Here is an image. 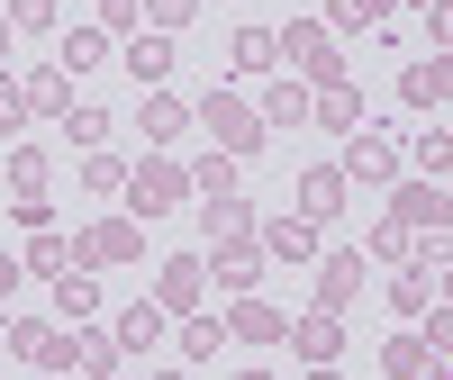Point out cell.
I'll use <instances>...</instances> for the list:
<instances>
[{
    "instance_id": "e0dca14e",
    "label": "cell",
    "mask_w": 453,
    "mask_h": 380,
    "mask_svg": "<svg viewBox=\"0 0 453 380\" xmlns=\"http://www.w3.org/2000/svg\"><path fill=\"white\" fill-rule=\"evenodd\" d=\"M309 82H273V91H263V127H299V118H309Z\"/></svg>"
},
{
    "instance_id": "f35d334b",
    "label": "cell",
    "mask_w": 453,
    "mask_h": 380,
    "mask_svg": "<svg viewBox=\"0 0 453 380\" xmlns=\"http://www.w3.org/2000/svg\"><path fill=\"white\" fill-rule=\"evenodd\" d=\"M435 36H444V46H453V0H444V10H435Z\"/></svg>"
},
{
    "instance_id": "ba28073f",
    "label": "cell",
    "mask_w": 453,
    "mask_h": 380,
    "mask_svg": "<svg viewBox=\"0 0 453 380\" xmlns=\"http://www.w3.org/2000/svg\"><path fill=\"white\" fill-rule=\"evenodd\" d=\"M335 209H345V172H335V163H318V172H299V217H335Z\"/></svg>"
},
{
    "instance_id": "3957f363",
    "label": "cell",
    "mask_w": 453,
    "mask_h": 380,
    "mask_svg": "<svg viewBox=\"0 0 453 380\" xmlns=\"http://www.w3.org/2000/svg\"><path fill=\"white\" fill-rule=\"evenodd\" d=\"M281 46L299 55V72H309V82L326 91V82H345V55H335V27H318V19H290V36Z\"/></svg>"
},
{
    "instance_id": "d6986e66",
    "label": "cell",
    "mask_w": 453,
    "mask_h": 380,
    "mask_svg": "<svg viewBox=\"0 0 453 380\" xmlns=\"http://www.w3.org/2000/svg\"><path fill=\"white\" fill-rule=\"evenodd\" d=\"M273 55H281L273 27H236V46H226V64H236V72H273Z\"/></svg>"
},
{
    "instance_id": "52a82bcc",
    "label": "cell",
    "mask_w": 453,
    "mask_h": 380,
    "mask_svg": "<svg viewBox=\"0 0 453 380\" xmlns=\"http://www.w3.org/2000/svg\"><path fill=\"white\" fill-rule=\"evenodd\" d=\"M309 254H318L309 217H273V226H263V262H309Z\"/></svg>"
},
{
    "instance_id": "d6a6232c",
    "label": "cell",
    "mask_w": 453,
    "mask_h": 380,
    "mask_svg": "<svg viewBox=\"0 0 453 380\" xmlns=\"http://www.w3.org/2000/svg\"><path fill=\"white\" fill-rule=\"evenodd\" d=\"M64 127L82 136V145H100V136H109V109H64Z\"/></svg>"
},
{
    "instance_id": "5b68a950",
    "label": "cell",
    "mask_w": 453,
    "mask_h": 380,
    "mask_svg": "<svg viewBox=\"0 0 453 380\" xmlns=\"http://www.w3.org/2000/svg\"><path fill=\"white\" fill-rule=\"evenodd\" d=\"M335 172L381 190V181H399V145H390V136H363V127H354V145H345V163H335Z\"/></svg>"
},
{
    "instance_id": "f6af8a7d",
    "label": "cell",
    "mask_w": 453,
    "mask_h": 380,
    "mask_svg": "<svg viewBox=\"0 0 453 380\" xmlns=\"http://www.w3.org/2000/svg\"><path fill=\"white\" fill-rule=\"evenodd\" d=\"M418 10H435V0H418Z\"/></svg>"
},
{
    "instance_id": "74e56055",
    "label": "cell",
    "mask_w": 453,
    "mask_h": 380,
    "mask_svg": "<svg viewBox=\"0 0 453 380\" xmlns=\"http://www.w3.org/2000/svg\"><path fill=\"white\" fill-rule=\"evenodd\" d=\"M136 10H145V0H100V19H109V27H136Z\"/></svg>"
},
{
    "instance_id": "9a60e30c",
    "label": "cell",
    "mask_w": 453,
    "mask_h": 380,
    "mask_svg": "<svg viewBox=\"0 0 453 380\" xmlns=\"http://www.w3.org/2000/svg\"><path fill=\"white\" fill-rule=\"evenodd\" d=\"M309 118H318V127H335V136H354V127H363V100H354L345 82H326V91L309 100Z\"/></svg>"
},
{
    "instance_id": "836d02e7",
    "label": "cell",
    "mask_w": 453,
    "mask_h": 380,
    "mask_svg": "<svg viewBox=\"0 0 453 380\" xmlns=\"http://www.w3.org/2000/svg\"><path fill=\"white\" fill-rule=\"evenodd\" d=\"M82 181H91V190H127V172H119V155H91V163H82Z\"/></svg>"
},
{
    "instance_id": "ffe728a7",
    "label": "cell",
    "mask_w": 453,
    "mask_h": 380,
    "mask_svg": "<svg viewBox=\"0 0 453 380\" xmlns=\"http://www.w3.org/2000/svg\"><path fill=\"white\" fill-rule=\"evenodd\" d=\"M399 217H408V226H453V200L426 190V181H408V190H399Z\"/></svg>"
},
{
    "instance_id": "bcb514c9",
    "label": "cell",
    "mask_w": 453,
    "mask_h": 380,
    "mask_svg": "<svg viewBox=\"0 0 453 380\" xmlns=\"http://www.w3.org/2000/svg\"><path fill=\"white\" fill-rule=\"evenodd\" d=\"M46 380H55V371H46Z\"/></svg>"
},
{
    "instance_id": "60d3db41",
    "label": "cell",
    "mask_w": 453,
    "mask_h": 380,
    "mask_svg": "<svg viewBox=\"0 0 453 380\" xmlns=\"http://www.w3.org/2000/svg\"><path fill=\"white\" fill-rule=\"evenodd\" d=\"M0 55H10V19H0Z\"/></svg>"
},
{
    "instance_id": "d590c367",
    "label": "cell",
    "mask_w": 453,
    "mask_h": 380,
    "mask_svg": "<svg viewBox=\"0 0 453 380\" xmlns=\"http://www.w3.org/2000/svg\"><path fill=\"white\" fill-rule=\"evenodd\" d=\"M10 127H27V100H19V82H0V136Z\"/></svg>"
},
{
    "instance_id": "6da1fadb",
    "label": "cell",
    "mask_w": 453,
    "mask_h": 380,
    "mask_svg": "<svg viewBox=\"0 0 453 380\" xmlns=\"http://www.w3.org/2000/svg\"><path fill=\"white\" fill-rule=\"evenodd\" d=\"M191 118H200V127L226 145V155H254V145H263V109H254V100H236V91H209Z\"/></svg>"
},
{
    "instance_id": "b9f144b4",
    "label": "cell",
    "mask_w": 453,
    "mask_h": 380,
    "mask_svg": "<svg viewBox=\"0 0 453 380\" xmlns=\"http://www.w3.org/2000/svg\"><path fill=\"white\" fill-rule=\"evenodd\" d=\"M309 380H335V371H326V362H318V371H309Z\"/></svg>"
},
{
    "instance_id": "ee69618b",
    "label": "cell",
    "mask_w": 453,
    "mask_h": 380,
    "mask_svg": "<svg viewBox=\"0 0 453 380\" xmlns=\"http://www.w3.org/2000/svg\"><path fill=\"white\" fill-rule=\"evenodd\" d=\"M245 380H273V371H245Z\"/></svg>"
},
{
    "instance_id": "4fadbf2b",
    "label": "cell",
    "mask_w": 453,
    "mask_h": 380,
    "mask_svg": "<svg viewBox=\"0 0 453 380\" xmlns=\"http://www.w3.org/2000/svg\"><path fill=\"white\" fill-rule=\"evenodd\" d=\"M453 362H435V345H426V335H399V345H390V380H444Z\"/></svg>"
},
{
    "instance_id": "603a6c76",
    "label": "cell",
    "mask_w": 453,
    "mask_h": 380,
    "mask_svg": "<svg viewBox=\"0 0 453 380\" xmlns=\"http://www.w3.org/2000/svg\"><path fill=\"white\" fill-rule=\"evenodd\" d=\"M55 55H64V72H91V64L109 55V36H100V27H73V36H64Z\"/></svg>"
},
{
    "instance_id": "44dd1931",
    "label": "cell",
    "mask_w": 453,
    "mask_h": 380,
    "mask_svg": "<svg viewBox=\"0 0 453 380\" xmlns=\"http://www.w3.org/2000/svg\"><path fill=\"white\" fill-rule=\"evenodd\" d=\"M55 308H64L73 326H82V317L100 308V290H91V272H55Z\"/></svg>"
},
{
    "instance_id": "ab89813d",
    "label": "cell",
    "mask_w": 453,
    "mask_h": 380,
    "mask_svg": "<svg viewBox=\"0 0 453 380\" xmlns=\"http://www.w3.org/2000/svg\"><path fill=\"white\" fill-rule=\"evenodd\" d=\"M10 290H19V262H0V299H10Z\"/></svg>"
},
{
    "instance_id": "4dcf8cb0",
    "label": "cell",
    "mask_w": 453,
    "mask_h": 380,
    "mask_svg": "<svg viewBox=\"0 0 453 380\" xmlns=\"http://www.w3.org/2000/svg\"><path fill=\"white\" fill-rule=\"evenodd\" d=\"M426 290H435L426 272H399V281H390V308H408V317H418V308H426Z\"/></svg>"
},
{
    "instance_id": "7bdbcfd3",
    "label": "cell",
    "mask_w": 453,
    "mask_h": 380,
    "mask_svg": "<svg viewBox=\"0 0 453 380\" xmlns=\"http://www.w3.org/2000/svg\"><path fill=\"white\" fill-rule=\"evenodd\" d=\"M0 345H10V317H0Z\"/></svg>"
},
{
    "instance_id": "277c9868",
    "label": "cell",
    "mask_w": 453,
    "mask_h": 380,
    "mask_svg": "<svg viewBox=\"0 0 453 380\" xmlns=\"http://www.w3.org/2000/svg\"><path fill=\"white\" fill-rule=\"evenodd\" d=\"M145 254V226L136 217H100L91 236H73V262H136Z\"/></svg>"
},
{
    "instance_id": "1f68e13d",
    "label": "cell",
    "mask_w": 453,
    "mask_h": 380,
    "mask_svg": "<svg viewBox=\"0 0 453 380\" xmlns=\"http://www.w3.org/2000/svg\"><path fill=\"white\" fill-rule=\"evenodd\" d=\"M418 163H426V172H453V136H444V127L418 136Z\"/></svg>"
},
{
    "instance_id": "f546056e",
    "label": "cell",
    "mask_w": 453,
    "mask_h": 380,
    "mask_svg": "<svg viewBox=\"0 0 453 380\" xmlns=\"http://www.w3.org/2000/svg\"><path fill=\"white\" fill-rule=\"evenodd\" d=\"M218 335H226L218 317H191V326H181V353H191V362H209V353H218Z\"/></svg>"
},
{
    "instance_id": "7c38bea8",
    "label": "cell",
    "mask_w": 453,
    "mask_h": 380,
    "mask_svg": "<svg viewBox=\"0 0 453 380\" xmlns=\"http://www.w3.org/2000/svg\"><path fill=\"white\" fill-rule=\"evenodd\" d=\"M218 281H226V290L245 299V290L263 281V245H245V236H226V245H218Z\"/></svg>"
},
{
    "instance_id": "8fae6325",
    "label": "cell",
    "mask_w": 453,
    "mask_h": 380,
    "mask_svg": "<svg viewBox=\"0 0 453 380\" xmlns=\"http://www.w3.org/2000/svg\"><path fill=\"white\" fill-rule=\"evenodd\" d=\"M226 335H236V345H281L290 317H281V308H263V299H245V308L226 317Z\"/></svg>"
},
{
    "instance_id": "30bf717a",
    "label": "cell",
    "mask_w": 453,
    "mask_h": 380,
    "mask_svg": "<svg viewBox=\"0 0 453 380\" xmlns=\"http://www.w3.org/2000/svg\"><path fill=\"white\" fill-rule=\"evenodd\" d=\"M281 345H299L309 362H335V353H345V335H335V308H318V317H299V326L281 335Z\"/></svg>"
},
{
    "instance_id": "cb8c5ba5",
    "label": "cell",
    "mask_w": 453,
    "mask_h": 380,
    "mask_svg": "<svg viewBox=\"0 0 453 380\" xmlns=\"http://www.w3.org/2000/svg\"><path fill=\"white\" fill-rule=\"evenodd\" d=\"M354 281H363V272H354V254H345V262H326V272H318V308H345Z\"/></svg>"
},
{
    "instance_id": "e575fe53",
    "label": "cell",
    "mask_w": 453,
    "mask_h": 380,
    "mask_svg": "<svg viewBox=\"0 0 453 380\" xmlns=\"http://www.w3.org/2000/svg\"><path fill=\"white\" fill-rule=\"evenodd\" d=\"M10 181L19 190H46V155H10Z\"/></svg>"
},
{
    "instance_id": "4316f807",
    "label": "cell",
    "mask_w": 453,
    "mask_h": 380,
    "mask_svg": "<svg viewBox=\"0 0 453 380\" xmlns=\"http://www.w3.org/2000/svg\"><path fill=\"white\" fill-rule=\"evenodd\" d=\"M245 226H254V217H245L236 190H226V200H209V236H245Z\"/></svg>"
},
{
    "instance_id": "484cf974",
    "label": "cell",
    "mask_w": 453,
    "mask_h": 380,
    "mask_svg": "<svg viewBox=\"0 0 453 380\" xmlns=\"http://www.w3.org/2000/svg\"><path fill=\"white\" fill-rule=\"evenodd\" d=\"M372 19H390V0H335L326 27H372Z\"/></svg>"
},
{
    "instance_id": "8d00e7d4",
    "label": "cell",
    "mask_w": 453,
    "mask_h": 380,
    "mask_svg": "<svg viewBox=\"0 0 453 380\" xmlns=\"http://www.w3.org/2000/svg\"><path fill=\"white\" fill-rule=\"evenodd\" d=\"M10 27H55V0H19V10H10Z\"/></svg>"
},
{
    "instance_id": "7a4b0ae2",
    "label": "cell",
    "mask_w": 453,
    "mask_h": 380,
    "mask_svg": "<svg viewBox=\"0 0 453 380\" xmlns=\"http://www.w3.org/2000/svg\"><path fill=\"white\" fill-rule=\"evenodd\" d=\"M181 190H191V172H181V163H136L119 200H127V217L145 226V217H173V209H181Z\"/></svg>"
},
{
    "instance_id": "d4e9b609",
    "label": "cell",
    "mask_w": 453,
    "mask_h": 380,
    "mask_svg": "<svg viewBox=\"0 0 453 380\" xmlns=\"http://www.w3.org/2000/svg\"><path fill=\"white\" fill-rule=\"evenodd\" d=\"M191 190H209V200H226V190H236V155H209V163L191 172Z\"/></svg>"
},
{
    "instance_id": "5bb4252c",
    "label": "cell",
    "mask_w": 453,
    "mask_h": 380,
    "mask_svg": "<svg viewBox=\"0 0 453 380\" xmlns=\"http://www.w3.org/2000/svg\"><path fill=\"white\" fill-rule=\"evenodd\" d=\"M200 272H209V262L173 254V262H164V281H155V308H191V299H200Z\"/></svg>"
},
{
    "instance_id": "7402d4cb",
    "label": "cell",
    "mask_w": 453,
    "mask_h": 380,
    "mask_svg": "<svg viewBox=\"0 0 453 380\" xmlns=\"http://www.w3.org/2000/svg\"><path fill=\"white\" fill-rule=\"evenodd\" d=\"M181 127H191V109L173 91H145V136H181Z\"/></svg>"
},
{
    "instance_id": "7dc6e473",
    "label": "cell",
    "mask_w": 453,
    "mask_h": 380,
    "mask_svg": "<svg viewBox=\"0 0 453 380\" xmlns=\"http://www.w3.org/2000/svg\"><path fill=\"white\" fill-rule=\"evenodd\" d=\"M444 380H453V371H444Z\"/></svg>"
},
{
    "instance_id": "9c48e42d",
    "label": "cell",
    "mask_w": 453,
    "mask_h": 380,
    "mask_svg": "<svg viewBox=\"0 0 453 380\" xmlns=\"http://www.w3.org/2000/svg\"><path fill=\"white\" fill-rule=\"evenodd\" d=\"M19 100L36 109V118H64V109H73V72H64V64H55V72H27Z\"/></svg>"
},
{
    "instance_id": "8992f818",
    "label": "cell",
    "mask_w": 453,
    "mask_h": 380,
    "mask_svg": "<svg viewBox=\"0 0 453 380\" xmlns=\"http://www.w3.org/2000/svg\"><path fill=\"white\" fill-rule=\"evenodd\" d=\"M399 100H408V109H435V100H453V55L408 64V72H399Z\"/></svg>"
},
{
    "instance_id": "ac0fdd59",
    "label": "cell",
    "mask_w": 453,
    "mask_h": 380,
    "mask_svg": "<svg viewBox=\"0 0 453 380\" xmlns=\"http://www.w3.org/2000/svg\"><path fill=\"white\" fill-rule=\"evenodd\" d=\"M119 345H127V353H155V345H164V308H155V299H136V308L119 317Z\"/></svg>"
},
{
    "instance_id": "83f0119b",
    "label": "cell",
    "mask_w": 453,
    "mask_h": 380,
    "mask_svg": "<svg viewBox=\"0 0 453 380\" xmlns=\"http://www.w3.org/2000/svg\"><path fill=\"white\" fill-rule=\"evenodd\" d=\"M73 362L82 371H119V345H109V335H73Z\"/></svg>"
},
{
    "instance_id": "2e32d148",
    "label": "cell",
    "mask_w": 453,
    "mask_h": 380,
    "mask_svg": "<svg viewBox=\"0 0 453 380\" xmlns=\"http://www.w3.org/2000/svg\"><path fill=\"white\" fill-rule=\"evenodd\" d=\"M127 72H136L145 91H164V72H173V36H136V46H127Z\"/></svg>"
},
{
    "instance_id": "f1b7e54d",
    "label": "cell",
    "mask_w": 453,
    "mask_h": 380,
    "mask_svg": "<svg viewBox=\"0 0 453 380\" xmlns=\"http://www.w3.org/2000/svg\"><path fill=\"white\" fill-rule=\"evenodd\" d=\"M27 262L55 281V272H73V245H64V236H36V245H27Z\"/></svg>"
}]
</instances>
